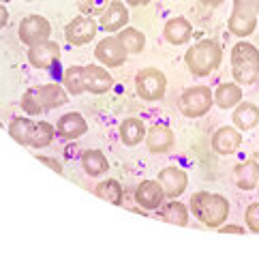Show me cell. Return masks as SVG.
Returning <instances> with one entry per match:
<instances>
[{"mask_svg": "<svg viewBox=\"0 0 259 257\" xmlns=\"http://www.w3.org/2000/svg\"><path fill=\"white\" fill-rule=\"evenodd\" d=\"M191 215L206 227H221L229 217V201L219 193L197 191L191 197Z\"/></svg>", "mask_w": 259, "mask_h": 257, "instance_id": "obj_1", "label": "cell"}, {"mask_svg": "<svg viewBox=\"0 0 259 257\" xmlns=\"http://www.w3.org/2000/svg\"><path fill=\"white\" fill-rule=\"evenodd\" d=\"M69 101V93L67 88L60 84H41L28 88L22 97V109L28 116H36V114H45L50 109H56L60 105H64Z\"/></svg>", "mask_w": 259, "mask_h": 257, "instance_id": "obj_2", "label": "cell"}, {"mask_svg": "<svg viewBox=\"0 0 259 257\" xmlns=\"http://www.w3.org/2000/svg\"><path fill=\"white\" fill-rule=\"evenodd\" d=\"M231 75L240 86H253L259 81V50L253 43L240 41L231 48Z\"/></svg>", "mask_w": 259, "mask_h": 257, "instance_id": "obj_3", "label": "cell"}, {"mask_svg": "<svg viewBox=\"0 0 259 257\" xmlns=\"http://www.w3.org/2000/svg\"><path fill=\"white\" fill-rule=\"evenodd\" d=\"M184 60H187V67L195 77H206L214 69H219L221 60H223V50L214 39H203L191 45Z\"/></svg>", "mask_w": 259, "mask_h": 257, "instance_id": "obj_4", "label": "cell"}, {"mask_svg": "<svg viewBox=\"0 0 259 257\" xmlns=\"http://www.w3.org/2000/svg\"><path fill=\"white\" fill-rule=\"evenodd\" d=\"M257 15H259V0H234V9L229 15V32L244 39L253 34L257 28Z\"/></svg>", "mask_w": 259, "mask_h": 257, "instance_id": "obj_5", "label": "cell"}, {"mask_svg": "<svg viewBox=\"0 0 259 257\" xmlns=\"http://www.w3.org/2000/svg\"><path fill=\"white\" fill-rule=\"evenodd\" d=\"M135 90L144 101H161L167 90V77L159 69L146 67L135 75Z\"/></svg>", "mask_w": 259, "mask_h": 257, "instance_id": "obj_6", "label": "cell"}, {"mask_svg": "<svg viewBox=\"0 0 259 257\" xmlns=\"http://www.w3.org/2000/svg\"><path fill=\"white\" fill-rule=\"evenodd\" d=\"M214 103V93L208 86H191L180 97V112L187 118H201Z\"/></svg>", "mask_w": 259, "mask_h": 257, "instance_id": "obj_7", "label": "cell"}, {"mask_svg": "<svg viewBox=\"0 0 259 257\" xmlns=\"http://www.w3.org/2000/svg\"><path fill=\"white\" fill-rule=\"evenodd\" d=\"M99 26L92 20L90 15H77L64 26V39H67L71 45H86L97 36Z\"/></svg>", "mask_w": 259, "mask_h": 257, "instance_id": "obj_8", "label": "cell"}, {"mask_svg": "<svg viewBox=\"0 0 259 257\" xmlns=\"http://www.w3.org/2000/svg\"><path fill=\"white\" fill-rule=\"evenodd\" d=\"M17 32H20V41L30 48V45H36V43L50 39L52 26L41 15H26L24 20L20 22V30Z\"/></svg>", "mask_w": 259, "mask_h": 257, "instance_id": "obj_9", "label": "cell"}, {"mask_svg": "<svg viewBox=\"0 0 259 257\" xmlns=\"http://www.w3.org/2000/svg\"><path fill=\"white\" fill-rule=\"evenodd\" d=\"M126 54L128 52H126V48L122 45V41H120L118 36H105L95 50L97 60L103 64V67H109V69L122 67L124 60H126Z\"/></svg>", "mask_w": 259, "mask_h": 257, "instance_id": "obj_10", "label": "cell"}, {"mask_svg": "<svg viewBox=\"0 0 259 257\" xmlns=\"http://www.w3.org/2000/svg\"><path fill=\"white\" fill-rule=\"evenodd\" d=\"M28 60L34 69H52L60 60V45L54 41H41L36 45H30Z\"/></svg>", "mask_w": 259, "mask_h": 257, "instance_id": "obj_11", "label": "cell"}, {"mask_svg": "<svg viewBox=\"0 0 259 257\" xmlns=\"http://www.w3.org/2000/svg\"><path fill=\"white\" fill-rule=\"evenodd\" d=\"M165 197H167V195H165V191H163L159 180H144L142 185L135 189V201L144 210H156V208H161Z\"/></svg>", "mask_w": 259, "mask_h": 257, "instance_id": "obj_12", "label": "cell"}, {"mask_svg": "<svg viewBox=\"0 0 259 257\" xmlns=\"http://www.w3.org/2000/svg\"><path fill=\"white\" fill-rule=\"evenodd\" d=\"M84 84H86L88 93L103 95L107 90H112L114 77L109 75L107 69L101 67V64H88V67H84Z\"/></svg>", "mask_w": 259, "mask_h": 257, "instance_id": "obj_13", "label": "cell"}, {"mask_svg": "<svg viewBox=\"0 0 259 257\" xmlns=\"http://www.w3.org/2000/svg\"><path fill=\"white\" fill-rule=\"evenodd\" d=\"M159 182L167 197H180L189 185L187 172L180 167H165L159 172Z\"/></svg>", "mask_w": 259, "mask_h": 257, "instance_id": "obj_14", "label": "cell"}, {"mask_svg": "<svg viewBox=\"0 0 259 257\" xmlns=\"http://www.w3.org/2000/svg\"><path fill=\"white\" fill-rule=\"evenodd\" d=\"M240 146H242V133H240V128L221 126L212 135V148L219 154H234L240 150Z\"/></svg>", "mask_w": 259, "mask_h": 257, "instance_id": "obj_15", "label": "cell"}, {"mask_svg": "<svg viewBox=\"0 0 259 257\" xmlns=\"http://www.w3.org/2000/svg\"><path fill=\"white\" fill-rule=\"evenodd\" d=\"M128 24V9L122 0H112L101 15V28L107 32H120Z\"/></svg>", "mask_w": 259, "mask_h": 257, "instance_id": "obj_16", "label": "cell"}, {"mask_svg": "<svg viewBox=\"0 0 259 257\" xmlns=\"http://www.w3.org/2000/svg\"><path fill=\"white\" fill-rule=\"evenodd\" d=\"M88 131V122L86 118L77 114V112H71V114H62L56 122V133L64 140H77Z\"/></svg>", "mask_w": 259, "mask_h": 257, "instance_id": "obj_17", "label": "cell"}, {"mask_svg": "<svg viewBox=\"0 0 259 257\" xmlns=\"http://www.w3.org/2000/svg\"><path fill=\"white\" fill-rule=\"evenodd\" d=\"M174 142H176L174 131L169 126H165V124H154L150 131L146 133V146H148V150H150L152 154L167 152L174 146Z\"/></svg>", "mask_w": 259, "mask_h": 257, "instance_id": "obj_18", "label": "cell"}, {"mask_svg": "<svg viewBox=\"0 0 259 257\" xmlns=\"http://www.w3.org/2000/svg\"><path fill=\"white\" fill-rule=\"evenodd\" d=\"M193 26L187 17H171V20L163 26V36L165 41L171 45H184L191 41Z\"/></svg>", "mask_w": 259, "mask_h": 257, "instance_id": "obj_19", "label": "cell"}, {"mask_svg": "<svg viewBox=\"0 0 259 257\" xmlns=\"http://www.w3.org/2000/svg\"><path fill=\"white\" fill-rule=\"evenodd\" d=\"M234 180H236V187L242 189V191H253L259 187V161L248 159L244 163L236 165L234 169Z\"/></svg>", "mask_w": 259, "mask_h": 257, "instance_id": "obj_20", "label": "cell"}, {"mask_svg": "<svg viewBox=\"0 0 259 257\" xmlns=\"http://www.w3.org/2000/svg\"><path fill=\"white\" fill-rule=\"evenodd\" d=\"M231 120H234L236 128L251 131V128L259 124V107L251 103V101H240L234 109V114H231Z\"/></svg>", "mask_w": 259, "mask_h": 257, "instance_id": "obj_21", "label": "cell"}, {"mask_svg": "<svg viewBox=\"0 0 259 257\" xmlns=\"http://www.w3.org/2000/svg\"><path fill=\"white\" fill-rule=\"evenodd\" d=\"M146 124L140 118H124L120 124V140L124 146H137L142 140H146Z\"/></svg>", "mask_w": 259, "mask_h": 257, "instance_id": "obj_22", "label": "cell"}, {"mask_svg": "<svg viewBox=\"0 0 259 257\" xmlns=\"http://www.w3.org/2000/svg\"><path fill=\"white\" fill-rule=\"evenodd\" d=\"M240 101H242V88H240L238 81H236V84L227 81V84H221V86L214 90V103H217L221 109H231V107H236Z\"/></svg>", "mask_w": 259, "mask_h": 257, "instance_id": "obj_23", "label": "cell"}, {"mask_svg": "<svg viewBox=\"0 0 259 257\" xmlns=\"http://www.w3.org/2000/svg\"><path fill=\"white\" fill-rule=\"evenodd\" d=\"M36 131V122H32L30 118H15V120L9 124V135L20 144V146H32V137Z\"/></svg>", "mask_w": 259, "mask_h": 257, "instance_id": "obj_24", "label": "cell"}, {"mask_svg": "<svg viewBox=\"0 0 259 257\" xmlns=\"http://www.w3.org/2000/svg\"><path fill=\"white\" fill-rule=\"evenodd\" d=\"M81 169L92 178L103 176V174L109 169V161L101 150H86L81 154Z\"/></svg>", "mask_w": 259, "mask_h": 257, "instance_id": "obj_25", "label": "cell"}, {"mask_svg": "<svg viewBox=\"0 0 259 257\" xmlns=\"http://www.w3.org/2000/svg\"><path fill=\"white\" fill-rule=\"evenodd\" d=\"M95 195L101 197V199H105V201H109V204H114V206H122L124 191H122V185L112 178V180L99 182V185L95 187Z\"/></svg>", "mask_w": 259, "mask_h": 257, "instance_id": "obj_26", "label": "cell"}, {"mask_svg": "<svg viewBox=\"0 0 259 257\" xmlns=\"http://www.w3.org/2000/svg\"><path fill=\"white\" fill-rule=\"evenodd\" d=\"M161 219H163V221H167V223H171V225L184 227V225H189V208L184 206L182 201L171 199L169 204L163 208Z\"/></svg>", "mask_w": 259, "mask_h": 257, "instance_id": "obj_27", "label": "cell"}, {"mask_svg": "<svg viewBox=\"0 0 259 257\" xmlns=\"http://www.w3.org/2000/svg\"><path fill=\"white\" fill-rule=\"evenodd\" d=\"M62 86L67 88L69 95H84L86 84H84V67H69L62 75Z\"/></svg>", "mask_w": 259, "mask_h": 257, "instance_id": "obj_28", "label": "cell"}, {"mask_svg": "<svg viewBox=\"0 0 259 257\" xmlns=\"http://www.w3.org/2000/svg\"><path fill=\"white\" fill-rule=\"evenodd\" d=\"M118 39L122 41V45L126 48L128 54H140L146 48V34L142 30H137V28H131V26H126V28L120 30Z\"/></svg>", "mask_w": 259, "mask_h": 257, "instance_id": "obj_29", "label": "cell"}, {"mask_svg": "<svg viewBox=\"0 0 259 257\" xmlns=\"http://www.w3.org/2000/svg\"><path fill=\"white\" fill-rule=\"evenodd\" d=\"M56 135H58L56 128H54L50 122H36V131H34L30 148H45V146H50L54 142Z\"/></svg>", "mask_w": 259, "mask_h": 257, "instance_id": "obj_30", "label": "cell"}, {"mask_svg": "<svg viewBox=\"0 0 259 257\" xmlns=\"http://www.w3.org/2000/svg\"><path fill=\"white\" fill-rule=\"evenodd\" d=\"M109 3H112V0H79V11L90 17H95V15L101 17Z\"/></svg>", "mask_w": 259, "mask_h": 257, "instance_id": "obj_31", "label": "cell"}, {"mask_svg": "<svg viewBox=\"0 0 259 257\" xmlns=\"http://www.w3.org/2000/svg\"><path fill=\"white\" fill-rule=\"evenodd\" d=\"M244 221L248 225V229L255 234H259V201H255V204H248L246 212H244Z\"/></svg>", "mask_w": 259, "mask_h": 257, "instance_id": "obj_32", "label": "cell"}, {"mask_svg": "<svg viewBox=\"0 0 259 257\" xmlns=\"http://www.w3.org/2000/svg\"><path fill=\"white\" fill-rule=\"evenodd\" d=\"M36 161H41V163H45L50 169H54L56 174H62V165L56 161V159H52V157H36Z\"/></svg>", "mask_w": 259, "mask_h": 257, "instance_id": "obj_33", "label": "cell"}, {"mask_svg": "<svg viewBox=\"0 0 259 257\" xmlns=\"http://www.w3.org/2000/svg\"><path fill=\"white\" fill-rule=\"evenodd\" d=\"M219 229L223 234H244V227H240V225H227V223H223Z\"/></svg>", "mask_w": 259, "mask_h": 257, "instance_id": "obj_34", "label": "cell"}, {"mask_svg": "<svg viewBox=\"0 0 259 257\" xmlns=\"http://www.w3.org/2000/svg\"><path fill=\"white\" fill-rule=\"evenodd\" d=\"M9 24V11L5 9V3H0V28H5Z\"/></svg>", "mask_w": 259, "mask_h": 257, "instance_id": "obj_35", "label": "cell"}, {"mask_svg": "<svg viewBox=\"0 0 259 257\" xmlns=\"http://www.w3.org/2000/svg\"><path fill=\"white\" fill-rule=\"evenodd\" d=\"M126 5H131V7H146L150 0H124Z\"/></svg>", "mask_w": 259, "mask_h": 257, "instance_id": "obj_36", "label": "cell"}, {"mask_svg": "<svg viewBox=\"0 0 259 257\" xmlns=\"http://www.w3.org/2000/svg\"><path fill=\"white\" fill-rule=\"evenodd\" d=\"M199 3L203 7H219V5H223V0H199Z\"/></svg>", "mask_w": 259, "mask_h": 257, "instance_id": "obj_37", "label": "cell"}, {"mask_svg": "<svg viewBox=\"0 0 259 257\" xmlns=\"http://www.w3.org/2000/svg\"><path fill=\"white\" fill-rule=\"evenodd\" d=\"M255 159H257V161H259V148H257V152H255Z\"/></svg>", "mask_w": 259, "mask_h": 257, "instance_id": "obj_38", "label": "cell"}, {"mask_svg": "<svg viewBox=\"0 0 259 257\" xmlns=\"http://www.w3.org/2000/svg\"><path fill=\"white\" fill-rule=\"evenodd\" d=\"M0 3H9V0H0Z\"/></svg>", "mask_w": 259, "mask_h": 257, "instance_id": "obj_39", "label": "cell"}, {"mask_svg": "<svg viewBox=\"0 0 259 257\" xmlns=\"http://www.w3.org/2000/svg\"><path fill=\"white\" fill-rule=\"evenodd\" d=\"M26 3H32V0H26Z\"/></svg>", "mask_w": 259, "mask_h": 257, "instance_id": "obj_40", "label": "cell"}]
</instances>
